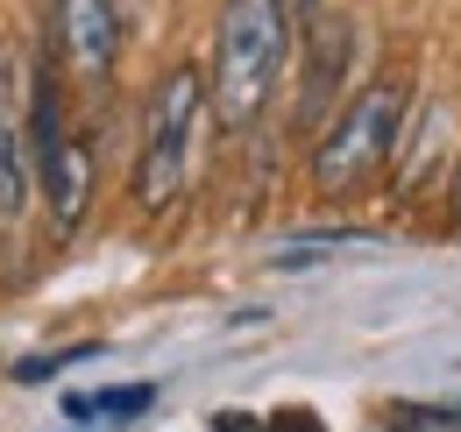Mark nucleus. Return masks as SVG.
Returning <instances> with one entry per match:
<instances>
[{
	"mask_svg": "<svg viewBox=\"0 0 461 432\" xmlns=\"http://www.w3.org/2000/svg\"><path fill=\"white\" fill-rule=\"evenodd\" d=\"M312 36H305V71H298V135H312V128H327V113L341 107V86H348V64H355V22H305Z\"/></svg>",
	"mask_w": 461,
	"mask_h": 432,
	"instance_id": "nucleus-4",
	"label": "nucleus"
},
{
	"mask_svg": "<svg viewBox=\"0 0 461 432\" xmlns=\"http://www.w3.org/2000/svg\"><path fill=\"white\" fill-rule=\"evenodd\" d=\"M285 64H291L285 0H221V22H213V78H206L213 121H221L228 135L256 128L263 107L277 100Z\"/></svg>",
	"mask_w": 461,
	"mask_h": 432,
	"instance_id": "nucleus-1",
	"label": "nucleus"
},
{
	"mask_svg": "<svg viewBox=\"0 0 461 432\" xmlns=\"http://www.w3.org/2000/svg\"><path fill=\"white\" fill-rule=\"evenodd\" d=\"M263 432H327L320 426V411H305V404H285V411H270Z\"/></svg>",
	"mask_w": 461,
	"mask_h": 432,
	"instance_id": "nucleus-10",
	"label": "nucleus"
},
{
	"mask_svg": "<svg viewBox=\"0 0 461 432\" xmlns=\"http://www.w3.org/2000/svg\"><path fill=\"white\" fill-rule=\"evenodd\" d=\"M213 432H263V418H249V411H221Z\"/></svg>",
	"mask_w": 461,
	"mask_h": 432,
	"instance_id": "nucleus-12",
	"label": "nucleus"
},
{
	"mask_svg": "<svg viewBox=\"0 0 461 432\" xmlns=\"http://www.w3.org/2000/svg\"><path fill=\"white\" fill-rule=\"evenodd\" d=\"M447 220H455V234H461V163H455V192H447Z\"/></svg>",
	"mask_w": 461,
	"mask_h": 432,
	"instance_id": "nucleus-14",
	"label": "nucleus"
},
{
	"mask_svg": "<svg viewBox=\"0 0 461 432\" xmlns=\"http://www.w3.org/2000/svg\"><path fill=\"white\" fill-rule=\"evenodd\" d=\"M404 107H411V86L404 78H369L362 93H348L341 107L327 113L320 142H312V184L327 199H348L362 192L384 163L398 157V135H404Z\"/></svg>",
	"mask_w": 461,
	"mask_h": 432,
	"instance_id": "nucleus-3",
	"label": "nucleus"
},
{
	"mask_svg": "<svg viewBox=\"0 0 461 432\" xmlns=\"http://www.w3.org/2000/svg\"><path fill=\"white\" fill-rule=\"evenodd\" d=\"M285 14H291V29L298 22H320V0H285Z\"/></svg>",
	"mask_w": 461,
	"mask_h": 432,
	"instance_id": "nucleus-13",
	"label": "nucleus"
},
{
	"mask_svg": "<svg viewBox=\"0 0 461 432\" xmlns=\"http://www.w3.org/2000/svg\"><path fill=\"white\" fill-rule=\"evenodd\" d=\"M107 14H114L121 29H142V14H149V0H107Z\"/></svg>",
	"mask_w": 461,
	"mask_h": 432,
	"instance_id": "nucleus-11",
	"label": "nucleus"
},
{
	"mask_svg": "<svg viewBox=\"0 0 461 432\" xmlns=\"http://www.w3.org/2000/svg\"><path fill=\"white\" fill-rule=\"evenodd\" d=\"M455 418H461V404L455 411H433V404H391V411H384L391 432H440V426H455Z\"/></svg>",
	"mask_w": 461,
	"mask_h": 432,
	"instance_id": "nucleus-8",
	"label": "nucleus"
},
{
	"mask_svg": "<svg viewBox=\"0 0 461 432\" xmlns=\"http://www.w3.org/2000/svg\"><path fill=\"white\" fill-rule=\"evenodd\" d=\"M121 43H128V29L107 14V0H50V50H58L78 78H93V86L114 78Z\"/></svg>",
	"mask_w": 461,
	"mask_h": 432,
	"instance_id": "nucleus-5",
	"label": "nucleus"
},
{
	"mask_svg": "<svg viewBox=\"0 0 461 432\" xmlns=\"http://www.w3.org/2000/svg\"><path fill=\"white\" fill-rule=\"evenodd\" d=\"M149 404H157V390H149V382H135V390H107V397H71L64 411L93 426V418H135V411H149Z\"/></svg>",
	"mask_w": 461,
	"mask_h": 432,
	"instance_id": "nucleus-7",
	"label": "nucleus"
},
{
	"mask_svg": "<svg viewBox=\"0 0 461 432\" xmlns=\"http://www.w3.org/2000/svg\"><path fill=\"white\" fill-rule=\"evenodd\" d=\"M86 355H93V347H64V355H36V362H22L14 376H22V382H50L58 369H71V362H86Z\"/></svg>",
	"mask_w": 461,
	"mask_h": 432,
	"instance_id": "nucleus-9",
	"label": "nucleus"
},
{
	"mask_svg": "<svg viewBox=\"0 0 461 432\" xmlns=\"http://www.w3.org/2000/svg\"><path fill=\"white\" fill-rule=\"evenodd\" d=\"M29 170H36V199L50 206V227L71 234L86 220V206H93V149H86V135L58 128L50 142L29 149Z\"/></svg>",
	"mask_w": 461,
	"mask_h": 432,
	"instance_id": "nucleus-6",
	"label": "nucleus"
},
{
	"mask_svg": "<svg viewBox=\"0 0 461 432\" xmlns=\"http://www.w3.org/2000/svg\"><path fill=\"white\" fill-rule=\"evenodd\" d=\"M206 121V78L192 64H171L149 100H142V135H135V163H128V199L142 213H171L185 177H192V142Z\"/></svg>",
	"mask_w": 461,
	"mask_h": 432,
	"instance_id": "nucleus-2",
	"label": "nucleus"
}]
</instances>
